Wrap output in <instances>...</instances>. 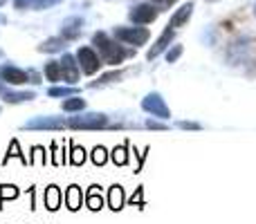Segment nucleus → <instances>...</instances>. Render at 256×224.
I'll return each mask as SVG.
<instances>
[{
  "mask_svg": "<svg viewBox=\"0 0 256 224\" xmlns=\"http://www.w3.org/2000/svg\"><path fill=\"white\" fill-rule=\"evenodd\" d=\"M92 45L97 47V52L102 54V61L108 63V65H120L126 56H130V52L124 49L122 45H117L115 40H110L104 31H97L92 36Z\"/></svg>",
  "mask_w": 256,
  "mask_h": 224,
  "instance_id": "f257e3e1",
  "label": "nucleus"
},
{
  "mask_svg": "<svg viewBox=\"0 0 256 224\" xmlns=\"http://www.w3.org/2000/svg\"><path fill=\"white\" fill-rule=\"evenodd\" d=\"M108 117L99 112H90V114H79V117H70L66 119V128L72 130H99V128H108Z\"/></svg>",
  "mask_w": 256,
  "mask_h": 224,
  "instance_id": "f03ea898",
  "label": "nucleus"
},
{
  "mask_svg": "<svg viewBox=\"0 0 256 224\" xmlns=\"http://www.w3.org/2000/svg\"><path fill=\"white\" fill-rule=\"evenodd\" d=\"M115 38L122 40V43L126 45H144L146 40L150 38L148 29H144V27H117L115 29Z\"/></svg>",
  "mask_w": 256,
  "mask_h": 224,
  "instance_id": "7ed1b4c3",
  "label": "nucleus"
},
{
  "mask_svg": "<svg viewBox=\"0 0 256 224\" xmlns=\"http://www.w3.org/2000/svg\"><path fill=\"white\" fill-rule=\"evenodd\" d=\"M76 61H79V67L84 70V74H94L102 67V58L97 56L92 47H79L76 49Z\"/></svg>",
  "mask_w": 256,
  "mask_h": 224,
  "instance_id": "20e7f679",
  "label": "nucleus"
},
{
  "mask_svg": "<svg viewBox=\"0 0 256 224\" xmlns=\"http://www.w3.org/2000/svg\"><path fill=\"white\" fill-rule=\"evenodd\" d=\"M158 13H160L158 7H153V4H137V7H132L128 11V18L135 25H148V22H153L158 18Z\"/></svg>",
  "mask_w": 256,
  "mask_h": 224,
  "instance_id": "39448f33",
  "label": "nucleus"
},
{
  "mask_svg": "<svg viewBox=\"0 0 256 224\" xmlns=\"http://www.w3.org/2000/svg\"><path fill=\"white\" fill-rule=\"evenodd\" d=\"M142 108H144L148 114H153V117H160V119H168V108L166 103H164V99L160 97L158 92H150L148 97L142 101Z\"/></svg>",
  "mask_w": 256,
  "mask_h": 224,
  "instance_id": "423d86ee",
  "label": "nucleus"
},
{
  "mask_svg": "<svg viewBox=\"0 0 256 224\" xmlns=\"http://www.w3.org/2000/svg\"><path fill=\"white\" fill-rule=\"evenodd\" d=\"M173 38H176V29H173L171 25H168L166 29L162 31V36H160V38L155 40L153 47L148 49V54H146V56H148V61H153V58H155V56H160V54H162L164 49L168 47V45H173Z\"/></svg>",
  "mask_w": 256,
  "mask_h": 224,
  "instance_id": "0eeeda50",
  "label": "nucleus"
},
{
  "mask_svg": "<svg viewBox=\"0 0 256 224\" xmlns=\"http://www.w3.org/2000/svg\"><path fill=\"white\" fill-rule=\"evenodd\" d=\"M61 74H63V81L70 85H74L79 81V70H76V58L72 54H63L61 61Z\"/></svg>",
  "mask_w": 256,
  "mask_h": 224,
  "instance_id": "6e6552de",
  "label": "nucleus"
},
{
  "mask_svg": "<svg viewBox=\"0 0 256 224\" xmlns=\"http://www.w3.org/2000/svg\"><path fill=\"white\" fill-rule=\"evenodd\" d=\"M0 79H2L4 83H12V85L30 83V76H27V72L18 70V67H12V65H4L2 70H0Z\"/></svg>",
  "mask_w": 256,
  "mask_h": 224,
  "instance_id": "1a4fd4ad",
  "label": "nucleus"
},
{
  "mask_svg": "<svg viewBox=\"0 0 256 224\" xmlns=\"http://www.w3.org/2000/svg\"><path fill=\"white\" fill-rule=\"evenodd\" d=\"M191 13H194V2H184L176 13H173V18L168 20V25H171L173 29H178V27H182L186 20H189Z\"/></svg>",
  "mask_w": 256,
  "mask_h": 224,
  "instance_id": "9d476101",
  "label": "nucleus"
},
{
  "mask_svg": "<svg viewBox=\"0 0 256 224\" xmlns=\"http://www.w3.org/2000/svg\"><path fill=\"white\" fill-rule=\"evenodd\" d=\"M66 204L70 211H79L81 204H84V191H81L76 184H72L70 189L66 191Z\"/></svg>",
  "mask_w": 256,
  "mask_h": 224,
  "instance_id": "9b49d317",
  "label": "nucleus"
},
{
  "mask_svg": "<svg viewBox=\"0 0 256 224\" xmlns=\"http://www.w3.org/2000/svg\"><path fill=\"white\" fill-rule=\"evenodd\" d=\"M81 25H84V20H81V18H70V20H66L63 31H61V38L76 40L81 36Z\"/></svg>",
  "mask_w": 256,
  "mask_h": 224,
  "instance_id": "f8f14e48",
  "label": "nucleus"
},
{
  "mask_svg": "<svg viewBox=\"0 0 256 224\" xmlns=\"http://www.w3.org/2000/svg\"><path fill=\"white\" fill-rule=\"evenodd\" d=\"M86 204H88L90 211H99L104 207V195L99 186H90V191L86 193Z\"/></svg>",
  "mask_w": 256,
  "mask_h": 224,
  "instance_id": "ddd939ff",
  "label": "nucleus"
},
{
  "mask_svg": "<svg viewBox=\"0 0 256 224\" xmlns=\"http://www.w3.org/2000/svg\"><path fill=\"white\" fill-rule=\"evenodd\" d=\"M124 202H126L124 189L115 184V186L110 189V195H108V207H110L112 211H120V209H124Z\"/></svg>",
  "mask_w": 256,
  "mask_h": 224,
  "instance_id": "4468645a",
  "label": "nucleus"
},
{
  "mask_svg": "<svg viewBox=\"0 0 256 224\" xmlns=\"http://www.w3.org/2000/svg\"><path fill=\"white\" fill-rule=\"evenodd\" d=\"M45 207L50 209V211H56L58 207H61V191H58V186H48V191H45Z\"/></svg>",
  "mask_w": 256,
  "mask_h": 224,
  "instance_id": "2eb2a0df",
  "label": "nucleus"
},
{
  "mask_svg": "<svg viewBox=\"0 0 256 224\" xmlns=\"http://www.w3.org/2000/svg\"><path fill=\"white\" fill-rule=\"evenodd\" d=\"M45 76H48V81H52V83L63 81L61 63H58V61H48V65H45Z\"/></svg>",
  "mask_w": 256,
  "mask_h": 224,
  "instance_id": "dca6fc26",
  "label": "nucleus"
},
{
  "mask_svg": "<svg viewBox=\"0 0 256 224\" xmlns=\"http://www.w3.org/2000/svg\"><path fill=\"white\" fill-rule=\"evenodd\" d=\"M61 108L66 112H81V110H86V101L84 99H79V97H70V99H66V101L61 103Z\"/></svg>",
  "mask_w": 256,
  "mask_h": 224,
  "instance_id": "f3484780",
  "label": "nucleus"
},
{
  "mask_svg": "<svg viewBox=\"0 0 256 224\" xmlns=\"http://www.w3.org/2000/svg\"><path fill=\"white\" fill-rule=\"evenodd\" d=\"M128 72H108V74H104L102 79H97L94 83H90V88H99V85H106V83H112V81H122Z\"/></svg>",
  "mask_w": 256,
  "mask_h": 224,
  "instance_id": "a211bd4d",
  "label": "nucleus"
},
{
  "mask_svg": "<svg viewBox=\"0 0 256 224\" xmlns=\"http://www.w3.org/2000/svg\"><path fill=\"white\" fill-rule=\"evenodd\" d=\"M66 47V38H50V40H45L43 45H40V52H61V49Z\"/></svg>",
  "mask_w": 256,
  "mask_h": 224,
  "instance_id": "6ab92c4d",
  "label": "nucleus"
},
{
  "mask_svg": "<svg viewBox=\"0 0 256 224\" xmlns=\"http://www.w3.org/2000/svg\"><path fill=\"white\" fill-rule=\"evenodd\" d=\"M34 92H4V101L7 103H20V101H32Z\"/></svg>",
  "mask_w": 256,
  "mask_h": 224,
  "instance_id": "aec40b11",
  "label": "nucleus"
},
{
  "mask_svg": "<svg viewBox=\"0 0 256 224\" xmlns=\"http://www.w3.org/2000/svg\"><path fill=\"white\" fill-rule=\"evenodd\" d=\"M112 162L117 164V166H124L128 162V148L126 146H117L115 150H112Z\"/></svg>",
  "mask_w": 256,
  "mask_h": 224,
  "instance_id": "412c9836",
  "label": "nucleus"
},
{
  "mask_svg": "<svg viewBox=\"0 0 256 224\" xmlns=\"http://www.w3.org/2000/svg\"><path fill=\"white\" fill-rule=\"evenodd\" d=\"M86 162V150L81 146H72V155H70V164L72 166H81Z\"/></svg>",
  "mask_w": 256,
  "mask_h": 224,
  "instance_id": "4be33fe9",
  "label": "nucleus"
},
{
  "mask_svg": "<svg viewBox=\"0 0 256 224\" xmlns=\"http://www.w3.org/2000/svg\"><path fill=\"white\" fill-rule=\"evenodd\" d=\"M14 198H18V189H16V186H12V184H2V186H0V204H2L4 200H14Z\"/></svg>",
  "mask_w": 256,
  "mask_h": 224,
  "instance_id": "5701e85b",
  "label": "nucleus"
},
{
  "mask_svg": "<svg viewBox=\"0 0 256 224\" xmlns=\"http://www.w3.org/2000/svg\"><path fill=\"white\" fill-rule=\"evenodd\" d=\"M92 162L97 164V166H104V164L108 162V153H106L104 146H97V148L92 150Z\"/></svg>",
  "mask_w": 256,
  "mask_h": 224,
  "instance_id": "b1692460",
  "label": "nucleus"
},
{
  "mask_svg": "<svg viewBox=\"0 0 256 224\" xmlns=\"http://www.w3.org/2000/svg\"><path fill=\"white\" fill-rule=\"evenodd\" d=\"M32 153H34V157L30 159V164H40V166H45V164H48V155H45V148L36 146Z\"/></svg>",
  "mask_w": 256,
  "mask_h": 224,
  "instance_id": "393cba45",
  "label": "nucleus"
},
{
  "mask_svg": "<svg viewBox=\"0 0 256 224\" xmlns=\"http://www.w3.org/2000/svg\"><path fill=\"white\" fill-rule=\"evenodd\" d=\"M9 157H20V162H22V164H30L25 157H22V153H20V148H18V141H16V139H14V141H12V146H9V153H7V157H4V164L9 162Z\"/></svg>",
  "mask_w": 256,
  "mask_h": 224,
  "instance_id": "a878e982",
  "label": "nucleus"
},
{
  "mask_svg": "<svg viewBox=\"0 0 256 224\" xmlns=\"http://www.w3.org/2000/svg\"><path fill=\"white\" fill-rule=\"evenodd\" d=\"M48 94L50 97H70V94H76V88H50Z\"/></svg>",
  "mask_w": 256,
  "mask_h": 224,
  "instance_id": "bb28decb",
  "label": "nucleus"
},
{
  "mask_svg": "<svg viewBox=\"0 0 256 224\" xmlns=\"http://www.w3.org/2000/svg\"><path fill=\"white\" fill-rule=\"evenodd\" d=\"M180 54H182V45H176V47H171L166 52V61L168 63H176L178 58H180Z\"/></svg>",
  "mask_w": 256,
  "mask_h": 224,
  "instance_id": "cd10ccee",
  "label": "nucleus"
},
{
  "mask_svg": "<svg viewBox=\"0 0 256 224\" xmlns=\"http://www.w3.org/2000/svg\"><path fill=\"white\" fill-rule=\"evenodd\" d=\"M58 2H61V0H34L32 4H34L36 9H50L52 4H58Z\"/></svg>",
  "mask_w": 256,
  "mask_h": 224,
  "instance_id": "c85d7f7f",
  "label": "nucleus"
},
{
  "mask_svg": "<svg viewBox=\"0 0 256 224\" xmlns=\"http://www.w3.org/2000/svg\"><path fill=\"white\" fill-rule=\"evenodd\" d=\"M146 128H150V130H166V123H160V121H155V119H148V121H146Z\"/></svg>",
  "mask_w": 256,
  "mask_h": 224,
  "instance_id": "c756f323",
  "label": "nucleus"
},
{
  "mask_svg": "<svg viewBox=\"0 0 256 224\" xmlns=\"http://www.w3.org/2000/svg\"><path fill=\"white\" fill-rule=\"evenodd\" d=\"M178 126L184 128V130H200V128H202L200 123H194V121H180Z\"/></svg>",
  "mask_w": 256,
  "mask_h": 224,
  "instance_id": "7c9ffc66",
  "label": "nucleus"
},
{
  "mask_svg": "<svg viewBox=\"0 0 256 224\" xmlns=\"http://www.w3.org/2000/svg\"><path fill=\"white\" fill-rule=\"evenodd\" d=\"M52 150H54V164H56V166H63V155L56 150V144H52Z\"/></svg>",
  "mask_w": 256,
  "mask_h": 224,
  "instance_id": "2f4dec72",
  "label": "nucleus"
},
{
  "mask_svg": "<svg viewBox=\"0 0 256 224\" xmlns=\"http://www.w3.org/2000/svg\"><path fill=\"white\" fill-rule=\"evenodd\" d=\"M32 2H34V0H16V9H25V7H30Z\"/></svg>",
  "mask_w": 256,
  "mask_h": 224,
  "instance_id": "473e14b6",
  "label": "nucleus"
},
{
  "mask_svg": "<svg viewBox=\"0 0 256 224\" xmlns=\"http://www.w3.org/2000/svg\"><path fill=\"white\" fill-rule=\"evenodd\" d=\"M130 202H132V204L142 202V189H140V191H137V193H135V195H132V200H130Z\"/></svg>",
  "mask_w": 256,
  "mask_h": 224,
  "instance_id": "72a5a7b5",
  "label": "nucleus"
},
{
  "mask_svg": "<svg viewBox=\"0 0 256 224\" xmlns=\"http://www.w3.org/2000/svg\"><path fill=\"white\" fill-rule=\"evenodd\" d=\"M164 2H166V4H171V2H176V0H164Z\"/></svg>",
  "mask_w": 256,
  "mask_h": 224,
  "instance_id": "f704fd0d",
  "label": "nucleus"
},
{
  "mask_svg": "<svg viewBox=\"0 0 256 224\" xmlns=\"http://www.w3.org/2000/svg\"><path fill=\"white\" fill-rule=\"evenodd\" d=\"M2 2H7V0H0V4H2Z\"/></svg>",
  "mask_w": 256,
  "mask_h": 224,
  "instance_id": "c9c22d12",
  "label": "nucleus"
},
{
  "mask_svg": "<svg viewBox=\"0 0 256 224\" xmlns=\"http://www.w3.org/2000/svg\"><path fill=\"white\" fill-rule=\"evenodd\" d=\"M155 2H164V0H155Z\"/></svg>",
  "mask_w": 256,
  "mask_h": 224,
  "instance_id": "e433bc0d",
  "label": "nucleus"
},
{
  "mask_svg": "<svg viewBox=\"0 0 256 224\" xmlns=\"http://www.w3.org/2000/svg\"><path fill=\"white\" fill-rule=\"evenodd\" d=\"M254 13H256V4H254Z\"/></svg>",
  "mask_w": 256,
  "mask_h": 224,
  "instance_id": "4c0bfd02",
  "label": "nucleus"
}]
</instances>
